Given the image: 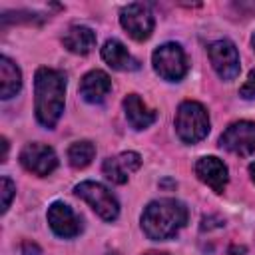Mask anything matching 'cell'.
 Returning a JSON list of instances; mask_svg holds the SVG:
<instances>
[{
  "label": "cell",
  "instance_id": "11",
  "mask_svg": "<svg viewBox=\"0 0 255 255\" xmlns=\"http://www.w3.org/2000/svg\"><path fill=\"white\" fill-rule=\"evenodd\" d=\"M195 175L209 185L215 193H223L229 181V173H227V165L215 157V155H203L197 159L195 163Z\"/></svg>",
  "mask_w": 255,
  "mask_h": 255
},
{
  "label": "cell",
  "instance_id": "20",
  "mask_svg": "<svg viewBox=\"0 0 255 255\" xmlns=\"http://www.w3.org/2000/svg\"><path fill=\"white\" fill-rule=\"evenodd\" d=\"M239 94H241L245 100H253V98H255V70L249 72V76H247L245 84L241 86Z\"/></svg>",
  "mask_w": 255,
  "mask_h": 255
},
{
  "label": "cell",
  "instance_id": "21",
  "mask_svg": "<svg viewBox=\"0 0 255 255\" xmlns=\"http://www.w3.org/2000/svg\"><path fill=\"white\" fill-rule=\"evenodd\" d=\"M20 253L22 255H42V249L36 243H32V241H24L20 245Z\"/></svg>",
  "mask_w": 255,
  "mask_h": 255
},
{
  "label": "cell",
  "instance_id": "26",
  "mask_svg": "<svg viewBox=\"0 0 255 255\" xmlns=\"http://www.w3.org/2000/svg\"><path fill=\"white\" fill-rule=\"evenodd\" d=\"M108 255H118V253H108Z\"/></svg>",
  "mask_w": 255,
  "mask_h": 255
},
{
  "label": "cell",
  "instance_id": "4",
  "mask_svg": "<svg viewBox=\"0 0 255 255\" xmlns=\"http://www.w3.org/2000/svg\"><path fill=\"white\" fill-rule=\"evenodd\" d=\"M151 64L155 74L167 82H179L189 68L183 48L175 42H165L157 46L151 54Z\"/></svg>",
  "mask_w": 255,
  "mask_h": 255
},
{
  "label": "cell",
  "instance_id": "1",
  "mask_svg": "<svg viewBox=\"0 0 255 255\" xmlns=\"http://www.w3.org/2000/svg\"><path fill=\"white\" fill-rule=\"evenodd\" d=\"M34 112L40 126L52 129L62 112L66 98V78L60 70L40 68L34 76Z\"/></svg>",
  "mask_w": 255,
  "mask_h": 255
},
{
  "label": "cell",
  "instance_id": "14",
  "mask_svg": "<svg viewBox=\"0 0 255 255\" xmlns=\"http://www.w3.org/2000/svg\"><path fill=\"white\" fill-rule=\"evenodd\" d=\"M102 58H104V62H106L110 68H114V70H118V72H133V70L139 68V62H137V60L128 52V48H126L120 40H116V38L106 40V44L102 46Z\"/></svg>",
  "mask_w": 255,
  "mask_h": 255
},
{
  "label": "cell",
  "instance_id": "8",
  "mask_svg": "<svg viewBox=\"0 0 255 255\" xmlns=\"http://www.w3.org/2000/svg\"><path fill=\"white\" fill-rule=\"evenodd\" d=\"M219 145L235 155L249 157L255 153V124L249 120L233 122L219 137Z\"/></svg>",
  "mask_w": 255,
  "mask_h": 255
},
{
  "label": "cell",
  "instance_id": "13",
  "mask_svg": "<svg viewBox=\"0 0 255 255\" xmlns=\"http://www.w3.org/2000/svg\"><path fill=\"white\" fill-rule=\"evenodd\" d=\"M112 90V80L102 70L88 72L80 82V96L88 104H102Z\"/></svg>",
  "mask_w": 255,
  "mask_h": 255
},
{
  "label": "cell",
  "instance_id": "10",
  "mask_svg": "<svg viewBox=\"0 0 255 255\" xmlns=\"http://www.w3.org/2000/svg\"><path fill=\"white\" fill-rule=\"evenodd\" d=\"M48 225L50 229L62 237V239H72L76 235H80L82 231V221L80 217L74 213V209L62 201H54L48 207Z\"/></svg>",
  "mask_w": 255,
  "mask_h": 255
},
{
  "label": "cell",
  "instance_id": "24",
  "mask_svg": "<svg viewBox=\"0 0 255 255\" xmlns=\"http://www.w3.org/2000/svg\"><path fill=\"white\" fill-rule=\"evenodd\" d=\"M143 255H169V253H165V251H147Z\"/></svg>",
  "mask_w": 255,
  "mask_h": 255
},
{
  "label": "cell",
  "instance_id": "19",
  "mask_svg": "<svg viewBox=\"0 0 255 255\" xmlns=\"http://www.w3.org/2000/svg\"><path fill=\"white\" fill-rule=\"evenodd\" d=\"M16 193V185L12 183V179L8 175H2L0 179V197H2V213L8 211L10 203H12V197Z\"/></svg>",
  "mask_w": 255,
  "mask_h": 255
},
{
  "label": "cell",
  "instance_id": "5",
  "mask_svg": "<svg viewBox=\"0 0 255 255\" xmlns=\"http://www.w3.org/2000/svg\"><path fill=\"white\" fill-rule=\"evenodd\" d=\"M74 193L82 197L104 221H114L120 215V203L116 195L98 181H82L74 187Z\"/></svg>",
  "mask_w": 255,
  "mask_h": 255
},
{
  "label": "cell",
  "instance_id": "7",
  "mask_svg": "<svg viewBox=\"0 0 255 255\" xmlns=\"http://www.w3.org/2000/svg\"><path fill=\"white\" fill-rule=\"evenodd\" d=\"M207 54L211 60V66L215 70V74L225 80L231 82L239 76L241 64H239V52L235 48V44L231 40H215L207 46Z\"/></svg>",
  "mask_w": 255,
  "mask_h": 255
},
{
  "label": "cell",
  "instance_id": "12",
  "mask_svg": "<svg viewBox=\"0 0 255 255\" xmlns=\"http://www.w3.org/2000/svg\"><path fill=\"white\" fill-rule=\"evenodd\" d=\"M139 165H141L139 153H135V151H124V153H118L114 157H108L102 163V171H104V175L110 181L122 185V183L128 181L129 173H133L135 169H139Z\"/></svg>",
  "mask_w": 255,
  "mask_h": 255
},
{
  "label": "cell",
  "instance_id": "25",
  "mask_svg": "<svg viewBox=\"0 0 255 255\" xmlns=\"http://www.w3.org/2000/svg\"><path fill=\"white\" fill-rule=\"evenodd\" d=\"M251 46H253V50H255V32L251 34Z\"/></svg>",
  "mask_w": 255,
  "mask_h": 255
},
{
  "label": "cell",
  "instance_id": "15",
  "mask_svg": "<svg viewBox=\"0 0 255 255\" xmlns=\"http://www.w3.org/2000/svg\"><path fill=\"white\" fill-rule=\"evenodd\" d=\"M124 112L133 129H145L155 122V112L147 108L137 94H128L124 98Z\"/></svg>",
  "mask_w": 255,
  "mask_h": 255
},
{
  "label": "cell",
  "instance_id": "23",
  "mask_svg": "<svg viewBox=\"0 0 255 255\" xmlns=\"http://www.w3.org/2000/svg\"><path fill=\"white\" fill-rule=\"evenodd\" d=\"M249 173H251V179L255 181V161H253V163H249Z\"/></svg>",
  "mask_w": 255,
  "mask_h": 255
},
{
  "label": "cell",
  "instance_id": "22",
  "mask_svg": "<svg viewBox=\"0 0 255 255\" xmlns=\"http://www.w3.org/2000/svg\"><path fill=\"white\" fill-rule=\"evenodd\" d=\"M0 141H2V157H0V161H6V157H8V139L2 137Z\"/></svg>",
  "mask_w": 255,
  "mask_h": 255
},
{
  "label": "cell",
  "instance_id": "17",
  "mask_svg": "<svg viewBox=\"0 0 255 255\" xmlns=\"http://www.w3.org/2000/svg\"><path fill=\"white\" fill-rule=\"evenodd\" d=\"M22 88V74L20 68L8 58L2 56L0 58V98L8 100L12 96H16Z\"/></svg>",
  "mask_w": 255,
  "mask_h": 255
},
{
  "label": "cell",
  "instance_id": "18",
  "mask_svg": "<svg viewBox=\"0 0 255 255\" xmlns=\"http://www.w3.org/2000/svg\"><path fill=\"white\" fill-rule=\"evenodd\" d=\"M96 155V145L88 139H82V141H74L70 147H68V161L72 167L76 169H84L92 163Z\"/></svg>",
  "mask_w": 255,
  "mask_h": 255
},
{
  "label": "cell",
  "instance_id": "9",
  "mask_svg": "<svg viewBox=\"0 0 255 255\" xmlns=\"http://www.w3.org/2000/svg\"><path fill=\"white\" fill-rule=\"evenodd\" d=\"M22 167L34 175H50L56 167H58V155L56 151L46 145V143H38V141H32V143H26L18 155Z\"/></svg>",
  "mask_w": 255,
  "mask_h": 255
},
{
  "label": "cell",
  "instance_id": "6",
  "mask_svg": "<svg viewBox=\"0 0 255 255\" xmlns=\"http://www.w3.org/2000/svg\"><path fill=\"white\" fill-rule=\"evenodd\" d=\"M120 24L135 42H143L151 36L155 22L147 4L131 2L120 10Z\"/></svg>",
  "mask_w": 255,
  "mask_h": 255
},
{
  "label": "cell",
  "instance_id": "2",
  "mask_svg": "<svg viewBox=\"0 0 255 255\" xmlns=\"http://www.w3.org/2000/svg\"><path fill=\"white\" fill-rule=\"evenodd\" d=\"M141 231L151 241H165L179 233L187 223V207L171 197L155 199L141 213Z\"/></svg>",
  "mask_w": 255,
  "mask_h": 255
},
{
  "label": "cell",
  "instance_id": "3",
  "mask_svg": "<svg viewBox=\"0 0 255 255\" xmlns=\"http://www.w3.org/2000/svg\"><path fill=\"white\" fill-rule=\"evenodd\" d=\"M175 131L183 143H197L209 133V116L207 110L193 100L179 104L175 112Z\"/></svg>",
  "mask_w": 255,
  "mask_h": 255
},
{
  "label": "cell",
  "instance_id": "16",
  "mask_svg": "<svg viewBox=\"0 0 255 255\" xmlns=\"http://www.w3.org/2000/svg\"><path fill=\"white\" fill-rule=\"evenodd\" d=\"M64 46L78 56H86L96 48V34L92 28L82 26V24H74L66 30V34L62 36Z\"/></svg>",
  "mask_w": 255,
  "mask_h": 255
}]
</instances>
